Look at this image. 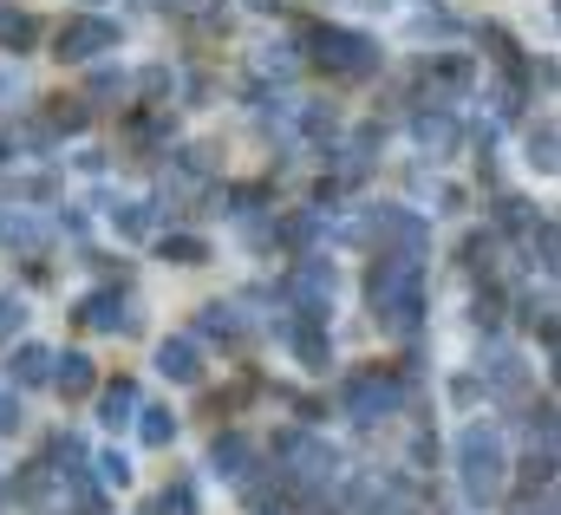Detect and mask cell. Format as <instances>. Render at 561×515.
Segmentation results:
<instances>
[{
  "label": "cell",
  "instance_id": "obj_1",
  "mask_svg": "<svg viewBox=\"0 0 561 515\" xmlns=\"http://www.w3.org/2000/svg\"><path fill=\"white\" fill-rule=\"evenodd\" d=\"M366 300L392 333H412L424 313V267L412 255H379L366 274Z\"/></svg>",
  "mask_w": 561,
  "mask_h": 515
},
{
  "label": "cell",
  "instance_id": "obj_2",
  "mask_svg": "<svg viewBox=\"0 0 561 515\" xmlns=\"http://www.w3.org/2000/svg\"><path fill=\"white\" fill-rule=\"evenodd\" d=\"M457 470H463V496L470 503H496L503 496V477H510V457H503V437L490 424H470L457 437Z\"/></svg>",
  "mask_w": 561,
  "mask_h": 515
},
{
  "label": "cell",
  "instance_id": "obj_3",
  "mask_svg": "<svg viewBox=\"0 0 561 515\" xmlns=\"http://www.w3.org/2000/svg\"><path fill=\"white\" fill-rule=\"evenodd\" d=\"M313 59H320L327 72H340V79L379 72V46H373L366 33H353V26H313Z\"/></svg>",
  "mask_w": 561,
  "mask_h": 515
},
{
  "label": "cell",
  "instance_id": "obj_4",
  "mask_svg": "<svg viewBox=\"0 0 561 515\" xmlns=\"http://www.w3.org/2000/svg\"><path fill=\"white\" fill-rule=\"evenodd\" d=\"M399 398H405V386L392 373H359V379H346V391H340V404H346L353 424H373V417L399 411Z\"/></svg>",
  "mask_w": 561,
  "mask_h": 515
},
{
  "label": "cell",
  "instance_id": "obj_5",
  "mask_svg": "<svg viewBox=\"0 0 561 515\" xmlns=\"http://www.w3.org/2000/svg\"><path fill=\"white\" fill-rule=\"evenodd\" d=\"M112 46H118V20H105V13H79L59 26V59H99Z\"/></svg>",
  "mask_w": 561,
  "mask_h": 515
},
{
  "label": "cell",
  "instance_id": "obj_6",
  "mask_svg": "<svg viewBox=\"0 0 561 515\" xmlns=\"http://www.w3.org/2000/svg\"><path fill=\"white\" fill-rule=\"evenodd\" d=\"M320 320H327V313H300V320L287 327V346L300 353V366H333V346H327Z\"/></svg>",
  "mask_w": 561,
  "mask_h": 515
},
{
  "label": "cell",
  "instance_id": "obj_7",
  "mask_svg": "<svg viewBox=\"0 0 561 515\" xmlns=\"http://www.w3.org/2000/svg\"><path fill=\"white\" fill-rule=\"evenodd\" d=\"M157 366H163V379H176V386H196V379H203L196 340H163V346H157Z\"/></svg>",
  "mask_w": 561,
  "mask_h": 515
},
{
  "label": "cell",
  "instance_id": "obj_8",
  "mask_svg": "<svg viewBox=\"0 0 561 515\" xmlns=\"http://www.w3.org/2000/svg\"><path fill=\"white\" fill-rule=\"evenodd\" d=\"M79 320H85L92 333H118V327H131V320H125V300H118L112 287H105V294H85V300H79Z\"/></svg>",
  "mask_w": 561,
  "mask_h": 515
},
{
  "label": "cell",
  "instance_id": "obj_9",
  "mask_svg": "<svg viewBox=\"0 0 561 515\" xmlns=\"http://www.w3.org/2000/svg\"><path fill=\"white\" fill-rule=\"evenodd\" d=\"M209 464H216L222 477H249V464H255V444H249L242 431H222V437H216V450H209Z\"/></svg>",
  "mask_w": 561,
  "mask_h": 515
},
{
  "label": "cell",
  "instance_id": "obj_10",
  "mask_svg": "<svg viewBox=\"0 0 561 515\" xmlns=\"http://www.w3.org/2000/svg\"><path fill=\"white\" fill-rule=\"evenodd\" d=\"M53 386L66 398H85L92 391V359L85 353H53Z\"/></svg>",
  "mask_w": 561,
  "mask_h": 515
},
{
  "label": "cell",
  "instance_id": "obj_11",
  "mask_svg": "<svg viewBox=\"0 0 561 515\" xmlns=\"http://www.w3.org/2000/svg\"><path fill=\"white\" fill-rule=\"evenodd\" d=\"M33 39H39V20H33L26 7H7V0H0V46H7V53H26Z\"/></svg>",
  "mask_w": 561,
  "mask_h": 515
},
{
  "label": "cell",
  "instance_id": "obj_12",
  "mask_svg": "<svg viewBox=\"0 0 561 515\" xmlns=\"http://www.w3.org/2000/svg\"><path fill=\"white\" fill-rule=\"evenodd\" d=\"M13 379H20V386H46V379H53V353H46V346H20V353H13Z\"/></svg>",
  "mask_w": 561,
  "mask_h": 515
},
{
  "label": "cell",
  "instance_id": "obj_13",
  "mask_svg": "<svg viewBox=\"0 0 561 515\" xmlns=\"http://www.w3.org/2000/svg\"><path fill=\"white\" fill-rule=\"evenodd\" d=\"M138 417H144V424H138V437H144V444H150V450H163V444L176 437V417H170L163 404H144Z\"/></svg>",
  "mask_w": 561,
  "mask_h": 515
},
{
  "label": "cell",
  "instance_id": "obj_14",
  "mask_svg": "<svg viewBox=\"0 0 561 515\" xmlns=\"http://www.w3.org/2000/svg\"><path fill=\"white\" fill-rule=\"evenodd\" d=\"M131 411H138V386H131V379L105 386V424H112V431H118V424H131Z\"/></svg>",
  "mask_w": 561,
  "mask_h": 515
},
{
  "label": "cell",
  "instance_id": "obj_15",
  "mask_svg": "<svg viewBox=\"0 0 561 515\" xmlns=\"http://www.w3.org/2000/svg\"><path fill=\"white\" fill-rule=\"evenodd\" d=\"M203 333H216V340H242V320H236V307H222V300H216V307L203 313Z\"/></svg>",
  "mask_w": 561,
  "mask_h": 515
},
{
  "label": "cell",
  "instance_id": "obj_16",
  "mask_svg": "<svg viewBox=\"0 0 561 515\" xmlns=\"http://www.w3.org/2000/svg\"><path fill=\"white\" fill-rule=\"evenodd\" d=\"M163 255L183 261V267H196V261H209V249H203L196 236H170V242H163Z\"/></svg>",
  "mask_w": 561,
  "mask_h": 515
},
{
  "label": "cell",
  "instance_id": "obj_17",
  "mask_svg": "<svg viewBox=\"0 0 561 515\" xmlns=\"http://www.w3.org/2000/svg\"><path fill=\"white\" fill-rule=\"evenodd\" d=\"M419 137H424V144H437V150H450V144H457V130H450V118H444V112L419 118Z\"/></svg>",
  "mask_w": 561,
  "mask_h": 515
},
{
  "label": "cell",
  "instance_id": "obj_18",
  "mask_svg": "<svg viewBox=\"0 0 561 515\" xmlns=\"http://www.w3.org/2000/svg\"><path fill=\"white\" fill-rule=\"evenodd\" d=\"M529 157H536V170H556V125L529 130Z\"/></svg>",
  "mask_w": 561,
  "mask_h": 515
},
{
  "label": "cell",
  "instance_id": "obj_19",
  "mask_svg": "<svg viewBox=\"0 0 561 515\" xmlns=\"http://www.w3.org/2000/svg\"><path fill=\"white\" fill-rule=\"evenodd\" d=\"M157 515H196V496H190V483H170V490H163V503H157Z\"/></svg>",
  "mask_w": 561,
  "mask_h": 515
},
{
  "label": "cell",
  "instance_id": "obj_20",
  "mask_svg": "<svg viewBox=\"0 0 561 515\" xmlns=\"http://www.w3.org/2000/svg\"><path fill=\"white\" fill-rule=\"evenodd\" d=\"M20 320H26V307H20L13 294H0V340H13V333H20Z\"/></svg>",
  "mask_w": 561,
  "mask_h": 515
},
{
  "label": "cell",
  "instance_id": "obj_21",
  "mask_svg": "<svg viewBox=\"0 0 561 515\" xmlns=\"http://www.w3.org/2000/svg\"><path fill=\"white\" fill-rule=\"evenodd\" d=\"M118 229H125V236H144V229H150V203H125Z\"/></svg>",
  "mask_w": 561,
  "mask_h": 515
},
{
  "label": "cell",
  "instance_id": "obj_22",
  "mask_svg": "<svg viewBox=\"0 0 561 515\" xmlns=\"http://www.w3.org/2000/svg\"><path fill=\"white\" fill-rule=\"evenodd\" d=\"M99 477H105V483H125V477H131L125 450H105V457H99Z\"/></svg>",
  "mask_w": 561,
  "mask_h": 515
},
{
  "label": "cell",
  "instance_id": "obj_23",
  "mask_svg": "<svg viewBox=\"0 0 561 515\" xmlns=\"http://www.w3.org/2000/svg\"><path fill=\"white\" fill-rule=\"evenodd\" d=\"M7 431H20V398H13V391H0V437H7Z\"/></svg>",
  "mask_w": 561,
  "mask_h": 515
},
{
  "label": "cell",
  "instance_id": "obj_24",
  "mask_svg": "<svg viewBox=\"0 0 561 515\" xmlns=\"http://www.w3.org/2000/svg\"><path fill=\"white\" fill-rule=\"evenodd\" d=\"M7 92H13V85H7V79H0V99H7Z\"/></svg>",
  "mask_w": 561,
  "mask_h": 515
}]
</instances>
